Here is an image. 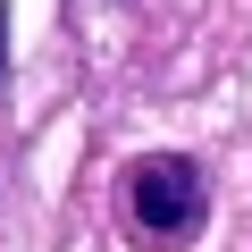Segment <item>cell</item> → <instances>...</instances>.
I'll use <instances>...</instances> for the list:
<instances>
[{"label": "cell", "instance_id": "obj_2", "mask_svg": "<svg viewBox=\"0 0 252 252\" xmlns=\"http://www.w3.org/2000/svg\"><path fill=\"white\" fill-rule=\"evenodd\" d=\"M0 84H9V9H0Z\"/></svg>", "mask_w": 252, "mask_h": 252}, {"label": "cell", "instance_id": "obj_1", "mask_svg": "<svg viewBox=\"0 0 252 252\" xmlns=\"http://www.w3.org/2000/svg\"><path fill=\"white\" fill-rule=\"evenodd\" d=\"M126 210H135V227L152 244H185L202 227V210H210V185H202V168L185 152H152V160L126 168Z\"/></svg>", "mask_w": 252, "mask_h": 252}]
</instances>
